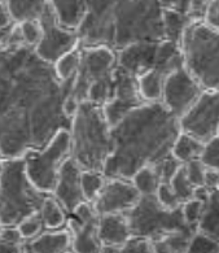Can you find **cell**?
<instances>
[{
	"instance_id": "29",
	"label": "cell",
	"mask_w": 219,
	"mask_h": 253,
	"mask_svg": "<svg viewBox=\"0 0 219 253\" xmlns=\"http://www.w3.org/2000/svg\"><path fill=\"white\" fill-rule=\"evenodd\" d=\"M107 177L103 171H94V170H83L80 184H82V192H83L84 200L87 203H94L98 199L99 194L104 187Z\"/></svg>"
},
{
	"instance_id": "23",
	"label": "cell",
	"mask_w": 219,
	"mask_h": 253,
	"mask_svg": "<svg viewBox=\"0 0 219 253\" xmlns=\"http://www.w3.org/2000/svg\"><path fill=\"white\" fill-rule=\"evenodd\" d=\"M48 4L49 0H5V5L16 24L38 20Z\"/></svg>"
},
{
	"instance_id": "17",
	"label": "cell",
	"mask_w": 219,
	"mask_h": 253,
	"mask_svg": "<svg viewBox=\"0 0 219 253\" xmlns=\"http://www.w3.org/2000/svg\"><path fill=\"white\" fill-rule=\"evenodd\" d=\"M82 168L72 157L66 160L60 169L59 178L53 188V198L63 205L68 214H72L78 205L84 203V196L82 192Z\"/></svg>"
},
{
	"instance_id": "3",
	"label": "cell",
	"mask_w": 219,
	"mask_h": 253,
	"mask_svg": "<svg viewBox=\"0 0 219 253\" xmlns=\"http://www.w3.org/2000/svg\"><path fill=\"white\" fill-rule=\"evenodd\" d=\"M70 157L82 170L103 171L111 152V126L104 109L90 101L80 103L70 125Z\"/></svg>"
},
{
	"instance_id": "28",
	"label": "cell",
	"mask_w": 219,
	"mask_h": 253,
	"mask_svg": "<svg viewBox=\"0 0 219 253\" xmlns=\"http://www.w3.org/2000/svg\"><path fill=\"white\" fill-rule=\"evenodd\" d=\"M131 182L140 194V196H154L157 188L161 184L160 177L157 175L153 167H144L138 170L132 175Z\"/></svg>"
},
{
	"instance_id": "45",
	"label": "cell",
	"mask_w": 219,
	"mask_h": 253,
	"mask_svg": "<svg viewBox=\"0 0 219 253\" xmlns=\"http://www.w3.org/2000/svg\"><path fill=\"white\" fill-rule=\"evenodd\" d=\"M79 107H80V101L78 100L77 97L70 94L69 96L66 97L65 100H64V104H63L64 115L69 118V120H73V118L75 117V115L78 113V111H79Z\"/></svg>"
},
{
	"instance_id": "48",
	"label": "cell",
	"mask_w": 219,
	"mask_h": 253,
	"mask_svg": "<svg viewBox=\"0 0 219 253\" xmlns=\"http://www.w3.org/2000/svg\"><path fill=\"white\" fill-rule=\"evenodd\" d=\"M121 248H115V247H107L103 246L100 253H119Z\"/></svg>"
},
{
	"instance_id": "18",
	"label": "cell",
	"mask_w": 219,
	"mask_h": 253,
	"mask_svg": "<svg viewBox=\"0 0 219 253\" xmlns=\"http://www.w3.org/2000/svg\"><path fill=\"white\" fill-rule=\"evenodd\" d=\"M99 214L86 218H75L70 215L66 229L72 234V251L74 253H100L103 244L99 239Z\"/></svg>"
},
{
	"instance_id": "6",
	"label": "cell",
	"mask_w": 219,
	"mask_h": 253,
	"mask_svg": "<svg viewBox=\"0 0 219 253\" xmlns=\"http://www.w3.org/2000/svg\"><path fill=\"white\" fill-rule=\"evenodd\" d=\"M80 66L72 95L80 103L104 107L111 99L117 69V52L108 47H79Z\"/></svg>"
},
{
	"instance_id": "33",
	"label": "cell",
	"mask_w": 219,
	"mask_h": 253,
	"mask_svg": "<svg viewBox=\"0 0 219 253\" xmlns=\"http://www.w3.org/2000/svg\"><path fill=\"white\" fill-rule=\"evenodd\" d=\"M185 253H219V240L196 231L188 244Z\"/></svg>"
},
{
	"instance_id": "1",
	"label": "cell",
	"mask_w": 219,
	"mask_h": 253,
	"mask_svg": "<svg viewBox=\"0 0 219 253\" xmlns=\"http://www.w3.org/2000/svg\"><path fill=\"white\" fill-rule=\"evenodd\" d=\"M72 81H61L53 65L28 45L0 49V155L18 159L42 149L72 120L63 112Z\"/></svg>"
},
{
	"instance_id": "36",
	"label": "cell",
	"mask_w": 219,
	"mask_h": 253,
	"mask_svg": "<svg viewBox=\"0 0 219 253\" xmlns=\"http://www.w3.org/2000/svg\"><path fill=\"white\" fill-rule=\"evenodd\" d=\"M17 229L22 238H24L25 242H28V240H32L38 235H40L44 231V225H43L40 214L36 213V214H33L28 217V218H25L17 226Z\"/></svg>"
},
{
	"instance_id": "44",
	"label": "cell",
	"mask_w": 219,
	"mask_h": 253,
	"mask_svg": "<svg viewBox=\"0 0 219 253\" xmlns=\"http://www.w3.org/2000/svg\"><path fill=\"white\" fill-rule=\"evenodd\" d=\"M160 1L164 9L188 14V11H189V1L191 0H160Z\"/></svg>"
},
{
	"instance_id": "7",
	"label": "cell",
	"mask_w": 219,
	"mask_h": 253,
	"mask_svg": "<svg viewBox=\"0 0 219 253\" xmlns=\"http://www.w3.org/2000/svg\"><path fill=\"white\" fill-rule=\"evenodd\" d=\"M184 68L204 90L219 91V32L193 21L182 37Z\"/></svg>"
},
{
	"instance_id": "32",
	"label": "cell",
	"mask_w": 219,
	"mask_h": 253,
	"mask_svg": "<svg viewBox=\"0 0 219 253\" xmlns=\"http://www.w3.org/2000/svg\"><path fill=\"white\" fill-rule=\"evenodd\" d=\"M169 183H170L171 188H173V191H174L175 195L178 196V199L181 200L182 204L193 198V195H195V186L188 179L184 165H182L178 169V171L174 174V177L171 178Z\"/></svg>"
},
{
	"instance_id": "21",
	"label": "cell",
	"mask_w": 219,
	"mask_h": 253,
	"mask_svg": "<svg viewBox=\"0 0 219 253\" xmlns=\"http://www.w3.org/2000/svg\"><path fill=\"white\" fill-rule=\"evenodd\" d=\"M55 17L63 28L77 32L87 13V0H49Z\"/></svg>"
},
{
	"instance_id": "43",
	"label": "cell",
	"mask_w": 219,
	"mask_h": 253,
	"mask_svg": "<svg viewBox=\"0 0 219 253\" xmlns=\"http://www.w3.org/2000/svg\"><path fill=\"white\" fill-rule=\"evenodd\" d=\"M204 22L212 29L219 32V0H212L206 8Z\"/></svg>"
},
{
	"instance_id": "40",
	"label": "cell",
	"mask_w": 219,
	"mask_h": 253,
	"mask_svg": "<svg viewBox=\"0 0 219 253\" xmlns=\"http://www.w3.org/2000/svg\"><path fill=\"white\" fill-rule=\"evenodd\" d=\"M185 173H187V177L189 179L193 186L196 187H202L204 186V179H205V171L206 168L205 165L198 160H193L191 163L184 164Z\"/></svg>"
},
{
	"instance_id": "41",
	"label": "cell",
	"mask_w": 219,
	"mask_h": 253,
	"mask_svg": "<svg viewBox=\"0 0 219 253\" xmlns=\"http://www.w3.org/2000/svg\"><path fill=\"white\" fill-rule=\"evenodd\" d=\"M119 253H154L152 243L149 240L143 239V238H136L132 236L125 246L122 247Z\"/></svg>"
},
{
	"instance_id": "42",
	"label": "cell",
	"mask_w": 219,
	"mask_h": 253,
	"mask_svg": "<svg viewBox=\"0 0 219 253\" xmlns=\"http://www.w3.org/2000/svg\"><path fill=\"white\" fill-rule=\"evenodd\" d=\"M212 0H191L189 1V11L188 16L192 21H204L206 8Z\"/></svg>"
},
{
	"instance_id": "37",
	"label": "cell",
	"mask_w": 219,
	"mask_h": 253,
	"mask_svg": "<svg viewBox=\"0 0 219 253\" xmlns=\"http://www.w3.org/2000/svg\"><path fill=\"white\" fill-rule=\"evenodd\" d=\"M202 211H204V201L200 200V199L192 198L191 200L182 204V213H183L185 222L195 230L197 229L198 221L202 215Z\"/></svg>"
},
{
	"instance_id": "35",
	"label": "cell",
	"mask_w": 219,
	"mask_h": 253,
	"mask_svg": "<svg viewBox=\"0 0 219 253\" xmlns=\"http://www.w3.org/2000/svg\"><path fill=\"white\" fill-rule=\"evenodd\" d=\"M18 26L21 30L24 44L35 48L42 39V26L38 20H28V21L20 22Z\"/></svg>"
},
{
	"instance_id": "39",
	"label": "cell",
	"mask_w": 219,
	"mask_h": 253,
	"mask_svg": "<svg viewBox=\"0 0 219 253\" xmlns=\"http://www.w3.org/2000/svg\"><path fill=\"white\" fill-rule=\"evenodd\" d=\"M156 198L158 203L166 209H178L182 207L181 200L178 199V196L173 191L170 183H166V182H161L157 188Z\"/></svg>"
},
{
	"instance_id": "12",
	"label": "cell",
	"mask_w": 219,
	"mask_h": 253,
	"mask_svg": "<svg viewBox=\"0 0 219 253\" xmlns=\"http://www.w3.org/2000/svg\"><path fill=\"white\" fill-rule=\"evenodd\" d=\"M38 21L42 26V39L34 49L43 61L53 65L64 55L79 47L77 32L63 28L56 20L49 4L40 14Z\"/></svg>"
},
{
	"instance_id": "9",
	"label": "cell",
	"mask_w": 219,
	"mask_h": 253,
	"mask_svg": "<svg viewBox=\"0 0 219 253\" xmlns=\"http://www.w3.org/2000/svg\"><path fill=\"white\" fill-rule=\"evenodd\" d=\"M132 236L154 242L179 232H196L185 222L182 207L166 209L154 196H142L129 213H126Z\"/></svg>"
},
{
	"instance_id": "49",
	"label": "cell",
	"mask_w": 219,
	"mask_h": 253,
	"mask_svg": "<svg viewBox=\"0 0 219 253\" xmlns=\"http://www.w3.org/2000/svg\"><path fill=\"white\" fill-rule=\"evenodd\" d=\"M3 161H4L3 156L0 155V173H1V168H3Z\"/></svg>"
},
{
	"instance_id": "14",
	"label": "cell",
	"mask_w": 219,
	"mask_h": 253,
	"mask_svg": "<svg viewBox=\"0 0 219 253\" xmlns=\"http://www.w3.org/2000/svg\"><path fill=\"white\" fill-rule=\"evenodd\" d=\"M204 91L201 84L183 66L165 78L161 103L173 115L181 118L191 109Z\"/></svg>"
},
{
	"instance_id": "27",
	"label": "cell",
	"mask_w": 219,
	"mask_h": 253,
	"mask_svg": "<svg viewBox=\"0 0 219 253\" xmlns=\"http://www.w3.org/2000/svg\"><path fill=\"white\" fill-rule=\"evenodd\" d=\"M191 17L181 12L164 9V34L166 41L179 43L184 34L185 29L192 24Z\"/></svg>"
},
{
	"instance_id": "11",
	"label": "cell",
	"mask_w": 219,
	"mask_h": 253,
	"mask_svg": "<svg viewBox=\"0 0 219 253\" xmlns=\"http://www.w3.org/2000/svg\"><path fill=\"white\" fill-rule=\"evenodd\" d=\"M117 0H87V13L77 30L79 47L114 49V5Z\"/></svg>"
},
{
	"instance_id": "2",
	"label": "cell",
	"mask_w": 219,
	"mask_h": 253,
	"mask_svg": "<svg viewBox=\"0 0 219 253\" xmlns=\"http://www.w3.org/2000/svg\"><path fill=\"white\" fill-rule=\"evenodd\" d=\"M182 132L179 118L162 103H144L111 126V152L103 173L131 180L144 167L170 156Z\"/></svg>"
},
{
	"instance_id": "30",
	"label": "cell",
	"mask_w": 219,
	"mask_h": 253,
	"mask_svg": "<svg viewBox=\"0 0 219 253\" xmlns=\"http://www.w3.org/2000/svg\"><path fill=\"white\" fill-rule=\"evenodd\" d=\"M80 66V48H75L72 52L64 55L56 64H53V69L60 80L66 82L75 78Z\"/></svg>"
},
{
	"instance_id": "34",
	"label": "cell",
	"mask_w": 219,
	"mask_h": 253,
	"mask_svg": "<svg viewBox=\"0 0 219 253\" xmlns=\"http://www.w3.org/2000/svg\"><path fill=\"white\" fill-rule=\"evenodd\" d=\"M200 161L206 169L219 170V134L204 143Z\"/></svg>"
},
{
	"instance_id": "13",
	"label": "cell",
	"mask_w": 219,
	"mask_h": 253,
	"mask_svg": "<svg viewBox=\"0 0 219 253\" xmlns=\"http://www.w3.org/2000/svg\"><path fill=\"white\" fill-rule=\"evenodd\" d=\"M183 132L208 142L219 134V91L205 90L191 109L179 118Z\"/></svg>"
},
{
	"instance_id": "26",
	"label": "cell",
	"mask_w": 219,
	"mask_h": 253,
	"mask_svg": "<svg viewBox=\"0 0 219 253\" xmlns=\"http://www.w3.org/2000/svg\"><path fill=\"white\" fill-rule=\"evenodd\" d=\"M165 78L158 72H148L138 78V88L144 103H160L164 92Z\"/></svg>"
},
{
	"instance_id": "24",
	"label": "cell",
	"mask_w": 219,
	"mask_h": 253,
	"mask_svg": "<svg viewBox=\"0 0 219 253\" xmlns=\"http://www.w3.org/2000/svg\"><path fill=\"white\" fill-rule=\"evenodd\" d=\"M204 149V142L198 140L195 136L182 131L177 138L171 151V155L181 164L191 163L193 160H198Z\"/></svg>"
},
{
	"instance_id": "4",
	"label": "cell",
	"mask_w": 219,
	"mask_h": 253,
	"mask_svg": "<svg viewBox=\"0 0 219 253\" xmlns=\"http://www.w3.org/2000/svg\"><path fill=\"white\" fill-rule=\"evenodd\" d=\"M47 195L29 179L22 157L4 159L0 173V225L18 226L39 213Z\"/></svg>"
},
{
	"instance_id": "19",
	"label": "cell",
	"mask_w": 219,
	"mask_h": 253,
	"mask_svg": "<svg viewBox=\"0 0 219 253\" xmlns=\"http://www.w3.org/2000/svg\"><path fill=\"white\" fill-rule=\"evenodd\" d=\"M98 232L103 246L115 248H122L132 238L126 214L100 215Z\"/></svg>"
},
{
	"instance_id": "31",
	"label": "cell",
	"mask_w": 219,
	"mask_h": 253,
	"mask_svg": "<svg viewBox=\"0 0 219 253\" xmlns=\"http://www.w3.org/2000/svg\"><path fill=\"white\" fill-rule=\"evenodd\" d=\"M24 244L17 226L0 227V253H24Z\"/></svg>"
},
{
	"instance_id": "38",
	"label": "cell",
	"mask_w": 219,
	"mask_h": 253,
	"mask_svg": "<svg viewBox=\"0 0 219 253\" xmlns=\"http://www.w3.org/2000/svg\"><path fill=\"white\" fill-rule=\"evenodd\" d=\"M183 164H181L175 159L173 155L165 157L164 160H161L160 163H157L153 165V169L156 170L157 175L160 177L161 182H166L169 183L170 179L174 177V174L177 173L178 169L182 167Z\"/></svg>"
},
{
	"instance_id": "5",
	"label": "cell",
	"mask_w": 219,
	"mask_h": 253,
	"mask_svg": "<svg viewBox=\"0 0 219 253\" xmlns=\"http://www.w3.org/2000/svg\"><path fill=\"white\" fill-rule=\"evenodd\" d=\"M164 8L160 0H117L114 51L132 43L164 41Z\"/></svg>"
},
{
	"instance_id": "16",
	"label": "cell",
	"mask_w": 219,
	"mask_h": 253,
	"mask_svg": "<svg viewBox=\"0 0 219 253\" xmlns=\"http://www.w3.org/2000/svg\"><path fill=\"white\" fill-rule=\"evenodd\" d=\"M142 198L131 180L111 178L105 182L98 199L92 203L99 215L126 214Z\"/></svg>"
},
{
	"instance_id": "50",
	"label": "cell",
	"mask_w": 219,
	"mask_h": 253,
	"mask_svg": "<svg viewBox=\"0 0 219 253\" xmlns=\"http://www.w3.org/2000/svg\"><path fill=\"white\" fill-rule=\"evenodd\" d=\"M68 253H74V252H73V251H69V252H68Z\"/></svg>"
},
{
	"instance_id": "15",
	"label": "cell",
	"mask_w": 219,
	"mask_h": 253,
	"mask_svg": "<svg viewBox=\"0 0 219 253\" xmlns=\"http://www.w3.org/2000/svg\"><path fill=\"white\" fill-rule=\"evenodd\" d=\"M144 104L138 88V78L117 65L111 99L103 107L109 125L114 126L130 112Z\"/></svg>"
},
{
	"instance_id": "10",
	"label": "cell",
	"mask_w": 219,
	"mask_h": 253,
	"mask_svg": "<svg viewBox=\"0 0 219 253\" xmlns=\"http://www.w3.org/2000/svg\"><path fill=\"white\" fill-rule=\"evenodd\" d=\"M72 153L69 130H61L42 149L25 153V169L29 179L44 194H52L59 178L60 169Z\"/></svg>"
},
{
	"instance_id": "8",
	"label": "cell",
	"mask_w": 219,
	"mask_h": 253,
	"mask_svg": "<svg viewBox=\"0 0 219 253\" xmlns=\"http://www.w3.org/2000/svg\"><path fill=\"white\" fill-rule=\"evenodd\" d=\"M117 65L139 78L148 72H158L167 77L184 66L179 43L171 41L138 42L117 51Z\"/></svg>"
},
{
	"instance_id": "22",
	"label": "cell",
	"mask_w": 219,
	"mask_h": 253,
	"mask_svg": "<svg viewBox=\"0 0 219 253\" xmlns=\"http://www.w3.org/2000/svg\"><path fill=\"white\" fill-rule=\"evenodd\" d=\"M196 231L219 240V188L210 191L204 201V211Z\"/></svg>"
},
{
	"instance_id": "20",
	"label": "cell",
	"mask_w": 219,
	"mask_h": 253,
	"mask_svg": "<svg viewBox=\"0 0 219 253\" xmlns=\"http://www.w3.org/2000/svg\"><path fill=\"white\" fill-rule=\"evenodd\" d=\"M69 251H72V234L66 227L53 231L44 230L24 244V253H68Z\"/></svg>"
},
{
	"instance_id": "51",
	"label": "cell",
	"mask_w": 219,
	"mask_h": 253,
	"mask_svg": "<svg viewBox=\"0 0 219 253\" xmlns=\"http://www.w3.org/2000/svg\"><path fill=\"white\" fill-rule=\"evenodd\" d=\"M0 227H1V225H0Z\"/></svg>"
},
{
	"instance_id": "47",
	"label": "cell",
	"mask_w": 219,
	"mask_h": 253,
	"mask_svg": "<svg viewBox=\"0 0 219 253\" xmlns=\"http://www.w3.org/2000/svg\"><path fill=\"white\" fill-rule=\"evenodd\" d=\"M204 186L210 191L219 188V170L206 169Z\"/></svg>"
},
{
	"instance_id": "25",
	"label": "cell",
	"mask_w": 219,
	"mask_h": 253,
	"mask_svg": "<svg viewBox=\"0 0 219 253\" xmlns=\"http://www.w3.org/2000/svg\"><path fill=\"white\" fill-rule=\"evenodd\" d=\"M39 214L42 217L44 230H61L66 227L68 213L63 208V205L53 198V195H47L43 201Z\"/></svg>"
},
{
	"instance_id": "46",
	"label": "cell",
	"mask_w": 219,
	"mask_h": 253,
	"mask_svg": "<svg viewBox=\"0 0 219 253\" xmlns=\"http://www.w3.org/2000/svg\"><path fill=\"white\" fill-rule=\"evenodd\" d=\"M14 24H16V22L12 20L11 14H9V11H8L5 3H1V1H0V32L7 30V29H9L11 26H13Z\"/></svg>"
}]
</instances>
